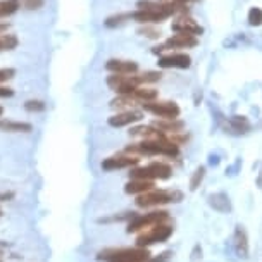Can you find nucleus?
<instances>
[{"label": "nucleus", "instance_id": "nucleus-39", "mask_svg": "<svg viewBox=\"0 0 262 262\" xmlns=\"http://www.w3.org/2000/svg\"><path fill=\"white\" fill-rule=\"evenodd\" d=\"M7 30H9V25H0V35L7 33Z\"/></svg>", "mask_w": 262, "mask_h": 262}, {"label": "nucleus", "instance_id": "nucleus-12", "mask_svg": "<svg viewBox=\"0 0 262 262\" xmlns=\"http://www.w3.org/2000/svg\"><path fill=\"white\" fill-rule=\"evenodd\" d=\"M169 17V14L166 12H157V11H147V9H138V11L131 12V19L142 23V25H156V23H162Z\"/></svg>", "mask_w": 262, "mask_h": 262}, {"label": "nucleus", "instance_id": "nucleus-21", "mask_svg": "<svg viewBox=\"0 0 262 262\" xmlns=\"http://www.w3.org/2000/svg\"><path fill=\"white\" fill-rule=\"evenodd\" d=\"M0 129L9 131V133H30L33 129V126L30 123H21V121L4 119V121H0Z\"/></svg>", "mask_w": 262, "mask_h": 262}, {"label": "nucleus", "instance_id": "nucleus-36", "mask_svg": "<svg viewBox=\"0 0 262 262\" xmlns=\"http://www.w3.org/2000/svg\"><path fill=\"white\" fill-rule=\"evenodd\" d=\"M171 255H172V252H164V254L156 257V259H150L148 262H167V260L171 259Z\"/></svg>", "mask_w": 262, "mask_h": 262}, {"label": "nucleus", "instance_id": "nucleus-14", "mask_svg": "<svg viewBox=\"0 0 262 262\" xmlns=\"http://www.w3.org/2000/svg\"><path fill=\"white\" fill-rule=\"evenodd\" d=\"M172 31L176 33H181V35H191V36H196L202 33V26L196 25V23L191 19V17H178V19L172 23Z\"/></svg>", "mask_w": 262, "mask_h": 262}, {"label": "nucleus", "instance_id": "nucleus-7", "mask_svg": "<svg viewBox=\"0 0 262 262\" xmlns=\"http://www.w3.org/2000/svg\"><path fill=\"white\" fill-rule=\"evenodd\" d=\"M107 85L119 95H131L142 85V81H140L138 74H111L107 78Z\"/></svg>", "mask_w": 262, "mask_h": 262}, {"label": "nucleus", "instance_id": "nucleus-9", "mask_svg": "<svg viewBox=\"0 0 262 262\" xmlns=\"http://www.w3.org/2000/svg\"><path fill=\"white\" fill-rule=\"evenodd\" d=\"M140 162L138 156H131V154H124V156H112L104 159L102 162V169L104 171H116V169H128V167H135Z\"/></svg>", "mask_w": 262, "mask_h": 262}, {"label": "nucleus", "instance_id": "nucleus-2", "mask_svg": "<svg viewBox=\"0 0 262 262\" xmlns=\"http://www.w3.org/2000/svg\"><path fill=\"white\" fill-rule=\"evenodd\" d=\"M104 262H148L150 252L143 247H124V249H104L97 254Z\"/></svg>", "mask_w": 262, "mask_h": 262}, {"label": "nucleus", "instance_id": "nucleus-34", "mask_svg": "<svg viewBox=\"0 0 262 262\" xmlns=\"http://www.w3.org/2000/svg\"><path fill=\"white\" fill-rule=\"evenodd\" d=\"M23 7L28 9V11H36V9L43 7L45 0H21Z\"/></svg>", "mask_w": 262, "mask_h": 262}, {"label": "nucleus", "instance_id": "nucleus-33", "mask_svg": "<svg viewBox=\"0 0 262 262\" xmlns=\"http://www.w3.org/2000/svg\"><path fill=\"white\" fill-rule=\"evenodd\" d=\"M25 109L30 112H41L45 111V104L41 100H28L25 104Z\"/></svg>", "mask_w": 262, "mask_h": 262}, {"label": "nucleus", "instance_id": "nucleus-35", "mask_svg": "<svg viewBox=\"0 0 262 262\" xmlns=\"http://www.w3.org/2000/svg\"><path fill=\"white\" fill-rule=\"evenodd\" d=\"M14 74H16V71L12 68H2L0 69V83L9 81L11 78H14Z\"/></svg>", "mask_w": 262, "mask_h": 262}, {"label": "nucleus", "instance_id": "nucleus-8", "mask_svg": "<svg viewBox=\"0 0 262 262\" xmlns=\"http://www.w3.org/2000/svg\"><path fill=\"white\" fill-rule=\"evenodd\" d=\"M145 112H150V114L157 116L159 119H178L180 116V107L174 102H167V100H154L142 104Z\"/></svg>", "mask_w": 262, "mask_h": 262}, {"label": "nucleus", "instance_id": "nucleus-5", "mask_svg": "<svg viewBox=\"0 0 262 262\" xmlns=\"http://www.w3.org/2000/svg\"><path fill=\"white\" fill-rule=\"evenodd\" d=\"M172 174V169L169 164L166 162H152L148 166H143V167H135L131 169L129 172V178L131 180H148V181H154V180H167Z\"/></svg>", "mask_w": 262, "mask_h": 262}, {"label": "nucleus", "instance_id": "nucleus-23", "mask_svg": "<svg viewBox=\"0 0 262 262\" xmlns=\"http://www.w3.org/2000/svg\"><path fill=\"white\" fill-rule=\"evenodd\" d=\"M137 104H138V100H135L133 95H118V98H114V100L111 102V105L119 111H131V109H135Z\"/></svg>", "mask_w": 262, "mask_h": 262}, {"label": "nucleus", "instance_id": "nucleus-20", "mask_svg": "<svg viewBox=\"0 0 262 262\" xmlns=\"http://www.w3.org/2000/svg\"><path fill=\"white\" fill-rule=\"evenodd\" d=\"M209 205L221 214H228L231 210V200L226 193H214L209 196Z\"/></svg>", "mask_w": 262, "mask_h": 262}, {"label": "nucleus", "instance_id": "nucleus-1", "mask_svg": "<svg viewBox=\"0 0 262 262\" xmlns=\"http://www.w3.org/2000/svg\"><path fill=\"white\" fill-rule=\"evenodd\" d=\"M167 137V135H166ZM178 145L169 142L167 138L162 140H142L140 143H133L126 148V154L131 156H164V157H176Z\"/></svg>", "mask_w": 262, "mask_h": 262}, {"label": "nucleus", "instance_id": "nucleus-29", "mask_svg": "<svg viewBox=\"0 0 262 262\" xmlns=\"http://www.w3.org/2000/svg\"><path fill=\"white\" fill-rule=\"evenodd\" d=\"M162 74L161 73H157V71H147V73H142V74H138V78H140V81H142V85H147V83H156L161 79Z\"/></svg>", "mask_w": 262, "mask_h": 262}, {"label": "nucleus", "instance_id": "nucleus-11", "mask_svg": "<svg viewBox=\"0 0 262 262\" xmlns=\"http://www.w3.org/2000/svg\"><path fill=\"white\" fill-rule=\"evenodd\" d=\"M199 41H196V36H191V35H181V33H176L174 36H171L169 40L164 43L161 49L154 50V52H162L164 49H190V47H195Z\"/></svg>", "mask_w": 262, "mask_h": 262}, {"label": "nucleus", "instance_id": "nucleus-32", "mask_svg": "<svg viewBox=\"0 0 262 262\" xmlns=\"http://www.w3.org/2000/svg\"><path fill=\"white\" fill-rule=\"evenodd\" d=\"M138 33H140V35H143V36H147V38H154V40L161 36V31L156 30V28H152L150 25H145V28H140Z\"/></svg>", "mask_w": 262, "mask_h": 262}, {"label": "nucleus", "instance_id": "nucleus-37", "mask_svg": "<svg viewBox=\"0 0 262 262\" xmlns=\"http://www.w3.org/2000/svg\"><path fill=\"white\" fill-rule=\"evenodd\" d=\"M12 95H14V90H11V88H7V86H2V85H0V98L12 97Z\"/></svg>", "mask_w": 262, "mask_h": 262}, {"label": "nucleus", "instance_id": "nucleus-38", "mask_svg": "<svg viewBox=\"0 0 262 262\" xmlns=\"http://www.w3.org/2000/svg\"><path fill=\"white\" fill-rule=\"evenodd\" d=\"M257 185H259V188H262V169L259 174H257Z\"/></svg>", "mask_w": 262, "mask_h": 262}, {"label": "nucleus", "instance_id": "nucleus-6", "mask_svg": "<svg viewBox=\"0 0 262 262\" xmlns=\"http://www.w3.org/2000/svg\"><path fill=\"white\" fill-rule=\"evenodd\" d=\"M169 221V212L166 210H152L148 214H142V216H131V221L128 223V233H142L145 229L156 226L159 223Z\"/></svg>", "mask_w": 262, "mask_h": 262}, {"label": "nucleus", "instance_id": "nucleus-27", "mask_svg": "<svg viewBox=\"0 0 262 262\" xmlns=\"http://www.w3.org/2000/svg\"><path fill=\"white\" fill-rule=\"evenodd\" d=\"M204 176H205V167L204 166L196 167L195 172L191 174V180H190V190L191 191L199 190V186L202 185V181H204Z\"/></svg>", "mask_w": 262, "mask_h": 262}, {"label": "nucleus", "instance_id": "nucleus-24", "mask_svg": "<svg viewBox=\"0 0 262 262\" xmlns=\"http://www.w3.org/2000/svg\"><path fill=\"white\" fill-rule=\"evenodd\" d=\"M228 124H229V129H233L235 133H247V131L250 129L249 119L243 118V116H233V118H229Z\"/></svg>", "mask_w": 262, "mask_h": 262}, {"label": "nucleus", "instance_id": "nucleus-17", "mask_svg": "<svg viewBox=\"0 0 262 262\" xmlns=\"http://www.w3.org/2000/svg\"><path fill=\"white\" fill-rule=\"evenodd\" d=\"M156 188V185H154V181H148V180H131L126 183L124 186V191L128 195H142V193H147V191H150Z\"/></svg>", "mask_w": 262, "mask_h": 262}, {"label": "nucleus", "instance_id": "nucleus-31", "mask_svg": "<svg viewBox=\"0 0 262 262\" xmlns=\"http://www.w3.org/2000/svg\"><path fill=\"white\" fill-rule=\"evenodd\" d=\"M159 2L166 4V6H171L176 12H186V4H188V0H159Z\"/></svg>", "mask_w": 262, "mask_h": 262}, {"label": "nucleus", "instance_id": "nucleus-41", "mask_svg": "<svg viewBox=\"0 0 262 262\" xmlns=\"http://www.w3.org/2000/svg\"><path fill=\"white\" fill-rule=\"evenodd\" d=\"M0 216H2V209H0Z\"/></svg>", "mask_w": 262, "mask_h": 262}, {"label": "nucleus", "instance_id": "nucleus-10", "mask_svg": "<svg viewBox=\"0 0 262 262\" xmlns=\"http://www.w3.org/2000/svg\"><path fill=\"white\" fill-rule=\"evenodd\" d=\"M143 119V112L137 111V109H131V111H121L118 114L111 116L109 118V126L112 128H124V126L135 124L138 121Z\"/></svg>", "mask_w": 262, "mask_h": 262}, {"label": "nucleus", "instance_id": "nucleus-15", "mask_svg": "<svg viewBox=\"0 0 262 262\" xmlns=\"http://www.w3.org/2000/svg\"><path fill=\"white\" fill-rule=\"evenodd\" d=\"M190 64H191V59H190V55H186V54H169L159 59V66H161V68L186 69V68H190Z\"/></svg>", "mask_w": 262, "mask_h": 262}, {"label": "nucleus", "instance_id": "nucleus-30", "mask_svg": "<svg viewBox=\"0 0 262 262\" xmlns=\"http://www.w3.org/2000/svg\"><path fill=\"white\" fill-rule=\"evenodd\" d=\"M249 23L252 26H260L262 25V9L252 7L249 11Z\"/></svg>", "mask_w": 262, "mask_h": 262}, {"label": "nucleus", "instance_id": "nucleus-26", "mask_svg": "<svg viewBox=\"0 0 262 262\" xmlns=\"http://www.w3.org/2000/svg\"><path fill=\"white\" fill-rule=\"evenodd\" d=\"M17 43H19V40H17L16 35H7V33L0 35V52H7V50L16 49Z\"/></svg>", "mask_w": 262, "mask_h": 262}, {"label": "nucleus", "instance_id": "nucleus-40", "mask_svg": "<svg viewBox=\"0 0 262 262\" xmlns=\"http://www.w3.org/2000/svg\"><path fill=\"white\" fill-rule=\"evenodd\" d=\"M2 112H4V109H2V107H0V116H2Z\"/></svg>", "mask_w": 262, "mask_h": 262}, {"label": "nucleus", "instance_id": "nucleus-28", "mask_svg": "<svg viewBox=\"0 0 262 262\" xmlns=\"http://www.w3.org/2000/svg\"><path fill=\"white\" fill-rule=\"evenodd\" d=\"M128 19H131V14H118V16L109 17V19L105 21V26H109V28L121 26V25H124Z\"/></svg>", "mask_w": 262, "mask_h": 262}, {"label": "nucleus", "instance_id": "nucleus-22", "mask_svg": "<svg viewBox=\"0 0 262 262\" xmlns=\"http://www.w3.org/2000/svg\"><path fill=\"white\" fill-rule=\"evenodd\" d=\"M131 95H133L135 100H138L140 104H147V102L157 100V90H154V88H147V86H138L137 90L131 93Z\"/></svg>", "mask_w": 262, "mask_h": 262}, {"label": "nucleus", "instance_id": "nucleus-18", "mask_svg": "<svg viewBox=\"0 0 262 262\" xmlns=\"http://www.w3.org/2000/svg\"><path fill=\"white\" fill-rule=\"evenodd\" d=\"M154 128L162 131L164 135H172V133H181L185 128V124L180 119H159L152 124Z\"/></svg>", "mask_w": 262, "mask_h": 262}, {"label": "nucleus", "instance_id": "nucleus-3", "mask_svg": "<svg viewBox=\"0 0 262 262\" xmlns=\"http://www.w3.org/2000/svg\"><path fill=\"white\" fill-rule=\"evenodd\" d=\"M181 200H183V193H181V191L154 188L150 191H147V193L138 195L137 200H135V204L142 209H150V207H161L164 204L181 202Z\"/></svg>", "mask_w": 262, "mask_h": 262}, {"label": "nucleus", "instance_id": "nucleus-25", "mask_svg": "<svg viewBox=\"0 0 262 262\" xmlns=\"http://www.w3.org/2000/svg\"><path fill=\"white\" fill-rule=\"evenodd\" d=\"M21 7V0H0V19L12 16Z\"/></svg>", "mask_w": 262, "mask_h": 262}, {"label": "nucleus", "instance_id": "nucleus-16", "mask_svg": "<svg viewBox=\"0 0 262 262\" xmlns=\"http://www.w3.org/2000/svg\"><path fill=\"white\" fill-rule=\"evenodd\" d=\"M235 250L240 259H247L249 257V236L243 226H236L235 229Z\"/></svg>", "mask_w": 262, "mask_h": 262}, {"label": "nucleus", "instance_id": "nucleus-19", "mask_svg": "<svg viewBox=\"0 0 262 262\" xmlns=\"http://www.w3.org/2000/svg\"><path fill=\"white\" fill-rule=\"evenodd\" d=\"M131 137H137V138H142V140H162V138H167L162 131L156 129L154 126H138V128H133L129 131Z\"/></svg>", "mask_w": 262, "mask_h": 262}, {"label": "nucleus", "instance_id": "nucleus-13", "mask_svg": "<svg viewBox=\"0 0 262 262\" xmlns=\"http://www.w3.org/2000/svg\"><path fill=\"white\" fill-rule=\"evenodd\" d=\"M107 71L112 74H137L138 73V64L133 60H121V59H111L105 64Z\"/></svg>", "mask_w": 262, "mask_h": 262}, {"label": "nucleus", "instance_id": "nucleus-4", "mask_svg": "<svg viewBox=\"0 0 262 262\" xmlns=\"http://www.w3.org/2000/svg\"><path fill=\"white\" fill-rule=\"evenodd\" d=\"M172 231H174V228H172V224H169L167 221L164 223H159L156 226L145 229L142 231L137 238V247H148L152 245V243H162L166 240H169L172 236Z\"/></svg>", "mask_w": 262, "mask_h": 262}]
</instances>
